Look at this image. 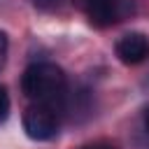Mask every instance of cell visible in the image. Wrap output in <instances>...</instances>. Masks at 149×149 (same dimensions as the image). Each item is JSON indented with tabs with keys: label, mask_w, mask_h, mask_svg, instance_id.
<instances>
[{
	"label": "cell",
	"mask_w": 149,
	"mask_h": 149,
	"mask_svg": "<svg viewBox=\"0 0 149 149\" xmlns=\"http://www.w3.org/2000/svg\"><path fill=\"white\" fill-rule=\"evenodd\" d=\"M21 91L35 105L61 109L68 98V77L56 63H33L21 77Z\"/></svg>",
	"instance_id": "obj_1"
},
{
	"label": "cell",
	"mask_w": 149,
	"mask_h": 149,
	"mask_svg": "<svg viewBox=\"0 0 149 149\" xmlns=\"http://www.w3.org/2000/svg\"><path fill=\"white\" fill-rule=\"evenodd\" d=\"M61 128V119H58V109L49 107V105H30L23 112V130L30 140L35 142H47L54 140L58 135Z\"/></svg>",
	"instance_id": "obj_2"
},
{
	"label": "cell",
	"mask_w": 149,
	"mask_h": 149,
	"mask_svg": "<svg viewBox=\"0 0 149 149\" xmlns=\"http://www.w3.org/2000/svg\"><path fill=\"white\" fill-rule=\"evenodd\" d=\"M84 12L93 26L109 28L135 14V0H86Z\"/></svg>",
	"instance_id": "obj_3"
},
{
	"label": "cell",
	"mask_w": 149,
	"mask_h": 149,
	"mask_svg": "<svg viewBox=\"0 0 149 149\" xmlns=\"http://www.w3.org/2000/svg\"><path fill=\"white\" fill-rule=\"evenodd\" d=\"M116 56L126 65H137L149 58V40L142 33H128L116 42Z\"/></svg>",
	"instance_id": "obj_4"
},
{
	"label": "cell",
	"mask_w": 149,
	"mask_h": 149,
	"mask_svg": "<svg viewBox=\"0 0 149 149\" xmlns=\"http://www.w3.org/2000/svg\"><path fill=\"white\" fill-rule=\"evenodd\" d=\"M30 2H33V7L40 9V12H54V9H58L65 0H30Z\"/></svg>",
	"instance_id": "obj_5"
},
{
	"label": "cell",
	"mask_w": 149,
	"mask_h": 149,
	"mask_svg": "<svg viewBox=\"0 0 149 149\" xmlns=\"http://www.w3.org/2000/svg\"><path fill=\"white\" fill-rule=\"evenodd\" d=\"M9 114V95H7V88L0 84V123L7 119Z\"/></svg>",
	"instance_id": "obj_6"
},
{
	"label": "cell",
	"mask_w": 149,
	"mask_h": 149,
	"mask_svg": "<svg viewBox=\"0 0 149 149\" xmlns=\"http://www.w3.org/2000/svg\"><path fill=\"white\" fill-rule=\"evenodd\" d=\"M7 49H9L7 33H5V30H0V70L5 68V61H7Z\"/></svg>",
	"instance_id": "obj_7"
},
{
	"label": "cell",
	"mask_w": 149,
	"mask_h": 149,
	"mask_svg": "<svg viewBox=\"0 0 149 149\" xmlns=\"http://www.w3.org/2000/svg\"><path fill=\"white\" fill-rule=\"evenodd\" d=\"M81 149H116V147L109 144V142H91V144H86V147H81Z\"/></svg>",
	"instance_id": "obj_8"
},
{
	"label": "cell",
	"mask_w": 149,
	"mask_h": 149,
	"mask_svg": "<svg viewBox=\"0 0 149 149\" xmlns=\"http://www.w3.org/2000/svg\"><path fill=\"white\" fill-rule=\"evenodd\" d=\"M144 128H147V133H149V109L144 112Z\"/></svg>",
	"instance_id": "obj_9"
}]
</instances>
